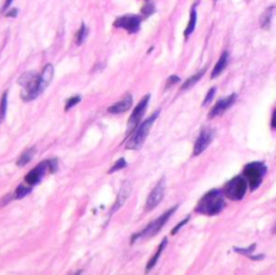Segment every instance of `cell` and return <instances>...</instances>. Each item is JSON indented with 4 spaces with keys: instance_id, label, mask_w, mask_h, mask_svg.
Instances as JSON below:
<instances>
[{
    "instance_id": "obj_7",
    "label": "cell",
    "mask_w": 276,
    "mask_h": 275,
    "mask_svg": "<svg viewBox=\"0 0 276 275\" xmlns=\"http://www.w3.org/2000/svg\"><path fill=\"white\" fill-rule=\"evenodd\" d=\"M143 19L139 15H133L127 14L123 15V17H119L113 22V26L116 28H121L127 30L128 34H135L137 33L140 28V24H142Z\"/></svg>"
},
{
    "instance_id": "obj_6",
    "label": "cell",
    "mask_w": 276,
    "mask_h": 275,
    "mask_svg": "<svg viewBox=\"0 0 276 275\" xmlns=\"http://www.w3.org/2000/svg\"><path fill=\"white\" fill-rule=\"evenodd\" d=\"M248 189V183L246 178L242 175L235 176L223 187V193L226 198L232 201H241L244 199Z\"/></svg>"
},
{
    "instance_id": "obj_24",
    "label": "cell",
    "mask_w": 276,
    "mask_h": 275,
    "mask_svg": "<svg viewBox=\"0 0 276 275\" xmlns=\"http://www.w3.org/2000/svg\"><path fill=\"white\" fill-rule=\"evenodd\" d=\"M124 168H127V161L124 160L123 158H121V159H119L117 162L112 165V168L109 169L108 173L112 174L114 172H117V170H120V169H122Z\"/></svg>"
},
{
    "instance_id": "obj_11",
    "label": "cell",
    "mask_w": 276,
    "mask_h": 275,
    "mask_svg": "<svg viewBox=\"0 0 276 275\" xmlns=\"http://www.w3.org/2000/svg\"><path fill=\"white\" fill-rule=\"evenodd\" d=\"M48 170L51 173L50 160L43 161V162H41L35 169L30 170V172H28V174L25 176V183L30 186L37 185L38 183H40V180L42 179V177Z\"/></svg>"
},
{
    "instance_id": "obj_12",
    "label": "cell",
    "mask_w": 276,
    "mask_h": 275,
    "mask_svg": "<svg viewBox=\"0 0 276 275\" xmlns=\"http://www.w3.org/2000/svg\"><path fill=\"white\" fill-rule=\"evenodd\" d=\"M236 98L237 95L235 93H233V94L227 96L226 98H222V100L218 101L216 103V105L211 109L210 113H208V118L213 119L216 117L221 116L222 113H225L228 109H230L234 105V103L236 102Z\"/></svg>"
},
{
    "instance_id": "obj_15",
    "label": "cell",
    "mask_w": 276,
    "mask_h": 275,
    "mask_svg": "<svg viewBox=\"0 0 276 275\" xmlns=\"http://www.w3.org/2000/svg\"><path fill=\"white\" fill-rule=\"evenodd\" d=\"M228 63H229V53L227 51H225L221 54L220 59L218 60L216 66L213 67V70L212 71V79H215V78H217L218 76H220L223 70L227 68Z\"/></svg>"
},
{
    "instance_id": "obj_2",
    "label": "cell",
    "mask_w": 276,
    "mask_h": 275,
    "mask_svg": "<svg viewBox=\"0 0 276 275\" xmlns=\"http://www.w3.org/2000/svg\"><path fill=\"white\" fill-rule=\"evenodd\" d=\"M19 85L23 87L21 97L24 102H30L42 94L43 90L40 84V75L33 71L25 72L19 78Z\"/></svg>"
},
{
    "instance_id": "obj_20",
    "label": "cell",
    "mask_w": 276,
    "mask_h": 275,
    "mask_svg": "<svg viewBox=\"0 0 276 275\" xmlns=\"http://www.w3.org/2000/svg\"><path fill=\"white\" fill-rule=\"evenodd\" d=\"M32 187L33 186H26V185H20L17 190L14 191V199H23L25 198L26 195H27L28 193H30L32 192Z\"/></svg>"
},
{
    "instance_id": "obj_8",
    "label": "cell",
    "mask_w": 276,
    "mask_h": 275,
    "mask_svg": "<svg viewBox=\"0 0 276 275\" xmlns=\"http://www.w3.org/2000/svg\"><path fill=\"white\" fill-rule=\"evenodd\" d=\"M149 101H150V95L147 94L146 96H144L142 100H140V102L138 103V105L135 107L133 113L128 119L127 134H131L134 131V129H136L140 120L143 119V116L145 115L146 109H147V107H148Z\"/></svg>"
},
{
    "instance_id": "obj_9",
    "label": "cell",
    "mask_w": 276,
    "mask_h": 275,
    "mask_svg": "<svg viewBox=\"0 0 276 275\" xmlns=\"http://www.w3.org/2000/svg\"><path fill=\"white\" fill-rule=\"evenodd\" d=\"M216 132L213 128L211 127H204L202 128V131L197 137L194 148H193V155H200L203 153L205 150L208 148V146L212 144L213 141V137H215Z\"/></svg>"
},
{
    "instance_id": "obj_32",
    "label": "cell",
    "mask_w": 276,
    "mask_h": 275,
    "mask_svg": "<svg viewBox=\"0 0 276 275\" xmlns=\"http://www.w3.org/2000/svg\"><path fill=\"white\" fill-rule=\"evenodd\" d=\"M18 15V9H12V10H10L9 12H7L6 13V17H8V18H15Z\"/></svg>"
},
{
    "instance_id": "obj_23",
    "label": "cell",
    "mask_w": 276,
    "mask_h": 275,
    "mask_svg": "<svg viewBox=\"0 0 276 275\" xmlns=\"http://www.w3.org/2000/svg\"><path fill=\"white\" fill-rule=\"evenodd\" d=\"M87 33H88L87 27L85 25V23H82L81 27L79 28V30H78V33L76 35V43L78 45H81L83 42H85Z\"/></svg>"
},
{
    "instance_id": "obj_18",
    "label": "cell",
    "mask_w": 276,
    "mask_h": 275,
    "mask_svg": "<svg viewBox=\"0 0 276 275\" xmlns=\"http://www.w3.org/2000/svg\"><path fill=\"white\" fill-rule=\"evenodd\" d=\"M205 70L206 68L204 69H202L200 72H197V74H195L194 76H192L190 77L189 79H187V81L185 82L184 85H182L181 86V91H185V90H188V89H191L192 86L195 85H196V82H199L201 80V78L204 76L205 74Z\"/></svg>"
},
{
    "instance_id": "obj_30",
    "label": "cell",
    "mask_w": 276,
    "mask_h": 275,
    "mask_svg": "<svg viewBox=\"0 0 276 275\" xmlns=\"http://www.w3.org/2000/svg\"><path fill=\"white\" fill-rule=\"evenodd\" d=\"M180 81V79H179V77H177V76H170V78H169V80H168V85L166 86H170L171 85H175V84H177V82H179Z\"/></svg>"
},
{
    "instance_id": "obj_27",
    "label": "cell",
    "mask_w": 276,
    "mask_h": 275,
    "mask_svg": "<svg viewBox=\"0 0 276 275\" xmlns=\"http://www.w3.org/2000/svg\"><path fill=\"white\" fill-rule=\"evenodd\" d=\"M216 91H217L216 87L212 86V89L207 92V94H206V96L204 98V101H203V106H206L207 104H210L212 101L213 96H215V94H216Z\"/></svg>"
},
{
    "instance_id": "obj_28",
    "label": "cell",
    "mask_w": 276,
    "mask_h": 275,
    "mask_svg": "<svg viewBox=\"0 0 276 275\" xmlns=\"http://www.w3.org/2000/svg\"><path fill=\"white\" fill-rule=\"evenodd\" d=\"M189 220H190V217L188 216V217H187V218H186V219H184V220H182V221H180V222H179V224H178V225H177V226H176V227L174 228V229H173V230H171V235H175V234H176V233H177V232H178V231H179V230L181 229V228H182V227H184V226H185V225L187 224V222H188Z\"/></svg>"
},
{
    "instance_id": "obj_35",
    "label": "cell",
    "mask_w": 276,
    "mask_h": 275,
    "mask_svg": "<svg viewBox=\"0 0 276 275\" xmlns=\"http://www.w3.org/2000/svg\"><path fill=\"white\" fill-rule=\"evenodd\" d=\"M213 1H216V0H213Z\"/></svg>"
},
{
    "instance_id": "obj_16",
    "label": "cell",
    "mask_w": 276,
    "mask_h": 275,
    "mask_svg": "<svg viewBox=\"0 0 276 275\" xmlns=\"http://www.w3.org/2000/svg\"><path fill=\"white\" fill-rule=\"evenodd\" d=\"M166 244H168V238L164 237L163 241L161 242V244H160V246H159V248H158L157 253L154 254V256L150 259L148 264H147V272L150 271V270L152 269V268L155 266V264H157V262H158V260H159V258H160V256H161V254H162V252L164 251V248L166 247Z\"/></svg>"
},
{
    "instance_id": "obj_29",
    "label": "cell",
    "mask_w": 276,
    "mask_h": 275,
    "mask_svg": "<svg viewBox=\"0 0 276 275\" xmlns=\"http://www.w3.org/2000/svg\"><path fill=\"white\" fill-rule=\"evenodd\" d=\"M142 12L145 14V15H150V14H152L153 12H154V8L151 6L150 3H148V4H146V6L142 9Z\"/></svg>"
},
{
    "instance_id": "obj_10",
    "label": "cell",
    "mask_w": 276,
    "mask_h": 275,
    "mask_svg": "<svg viewBox=\"0 0 276 275\" xmlns=\"http://www.w3.org/2000/svg\"><path fill=\"white\" fill-rule=\"evenodd\" d=\"M164 193H165V183H164V178H162L149 194L145 206L146 212L152 211L153 209H155V207L161 203V201L163 200Z\"/></svg>"
},
{
    "instance_id": "obj_14",
    "label": "cell",
    "mask_w": 276,
    "mask_h": 275,
    "mask_svg": "<svg viewBox=\"0 0 276 275\" xmlns=\"http://www.w3.org/2000/svg\"><path fill=\"white\" fill-rule=\"evenodd\" d=\"M132 105H133V97H132V95L127 94V96H124L123 100H121L116 104H113L112 106L109 107L108 112L113 113V115H118V113H122V112L127 111L128 109L132 107Z\"/></svg>"
},
{
    "instance_id": "obj_33",
    "label": "cell",
    "mask_w": 276,
    "mask_h": 275,
    "mask_svg": "<svg viewBox=\"0 0 276 275\" xmlns=\"http://www.w3.org/2000/svg\"><path fill=\"white\" fill-rule=\"evenodd\" d=\"M271 127H272V128L276 129V110L273 112L272 119H271Z\"/></svg>"
},
{
    "instance_id": "obj_25",
    "label": "cell",
    "mask_w": 276,
    "mask_h": 275,
    "mask_svg": "<svg viewBox=\"0 0 276 275\" xmlns=\"http://www.w3.org/2000/svg\"><path fill=\"white\" fill-rule=\"evenodd\" d=\"M255 248H256V244H253L252 246H248L246 248H238V247H234L233 251L236 252L237 254H242V255H246V256H251L253 252H255Z\"/></svg>"
},
{
    "instance_id": "obj_21",
    "label": "cell",
    "mask_w": 276,
    "mask_h": 275,
    "mask_svg": "<svg viewBox=\"0 0 276 275\" xmlns=\"http://www.w3.org/2000/svg\"><path fill=\"white\" fill-rule=\"evenodd\" d=\"M274 10H275V7H269L268 9H265V11L261 17V26L263 28H267L270 26L271 19H272L273 14H274Z\"/></svg>"
},
{
    "instance_id": "obj_22",
    "label": "cell",
    "mask_w": 276,
    "mask_h": 275,
    "mask_svg": "<svg viewBox=\"0 0 276 275\" xmlns=\"http://www.w3.org/2000/svg\"><path fill=\"white\" fill-rule=\"evenodd\" d=\"M7 107H8V92H4L0 101V123H1L4 118H6L7 113Z\"/></svg>"
},
{
    "instance_id": "obj_19",
    "label": "cell",
    "mask_w": 276,
    "mask_h": 275,
    "mask_svg": "<svg viewBox=\"0 0 276 275\" xmlns=\"http://www.w3.org/2000/svg\"><path fill=\"white\" fill-rule=\"evenodd\" d=\"M196 11H195V9L193 8L192 9V11H191V14H190V20H189V23H188V26H187V28L185 30V37L186 38H188L189 36L193 33V30L195 28V25H196Z\"/></svg>"
},
{
    "instance_id": "obj_4",
    "label": "cell",
    "mask_w": 276,
    "mask_h": 275,
    "mask_svg": "<svg viewBox=\"0 0 276 275\" xmlns=\"http://www.w3.org/2000/svg\"><path fill=\"white\" fill-rule=\"evenodd\" d=\"M267 172H268L267 165H265L263 162H258V161L248 163L246 167L244 168L243 170L244 177L246 178L251 191H255L260 185H261L262 179L264 177V175L267 174Z\"/></svg>"
},
{
    "instance_id": "obj_31",
    "label": "cell",
    "mask_w": 276,
    "mask_h": 275,
    "mask_svg": "<svg viewBox=\"0 0 276 275\" xmlns=\"http://www.w3.org/2000/svg\"><path fill=\"white\" fill-rule=\"evenodd\" d=\"M13 1H14V0H6V1H4V3H3L2 8H1V12L7 11V9H8L10 6H11Z\"/></svg>"
},
{
    "instance_id": "obj_1",
    "label": "cell",
    "mask_w": 276,
    "mask_h": 275,
    "mask_svg": "<svg viewBox=\"0 0 276 275\" xmlns=\"http://www.w3.org/2000/svg\"><path fill=\"white\" fill-rule=\"evenodd\" d=\"M226 195L220 189H212L202 196L195 206V212L204 216H216L226 207Z\"/></svg>"
},
{
    "instance_id": "obj_34",
    "label": "cell",
    "mask_w": 276,
    "mask_h": 275,
    "mask_svg": "<svg viewBox=\"0 0 276 275\" xmlns=\"http://www.w3.org/2000/svg\"><path fill=\"white\" fill-rule=\"evenodd\" d=\"M275 231H276V227H275Z\"/></svg>"
},
{
    "instance_id": "obj_5",
    "label": "cell",
    "mask_w": 276,
    "mask_h": 275,
    "mask_svg": "<svg viewBox=\"0 0 276 275\" xmlns=\"http://www.w3.org/2000/svg\"><path fill=\"white\" fill-rule=\"evenodd\" d=\"M177 209H178V205L171 207V209H170L168 212H165L163 215H161L159 218H157V219L153 220L152 222H150L145 230H143L142 232L138 233V234L134 235L132 237V243L136 242L137 240H145V238L152 237L155 234H158V233L162 230V228L164 227L166 222L169 221L170 216L177 211Z\"/></svg>"
},
{
    "instance_id": "obj_26",
    "label": "cell",
    "mask_w": 276,
    "mask_h": 275,
    "mask_svg": "<svg viewBox=\"0 0 276 275\" xmlns=\"http://www.w3.org/2000/svg\"><path fill=\"white\" fill-rule=\"evenodd\" d=\"M81 101V97L79 95H76V96H71L70 98H68V101L66 102V106H65V110L68 111L70 108L75 107L78 103H80Z\"/></svg>"
},
{
    "instance_id": "obj_17",
    "label": "cell",
    "mask_w": 276,
    "mask_h": 275,
    "mask_svg": "<svg viewBox=\"0 0 276 275\" xmlns=\"http://www.w3.org/2000/svg\"><path fill=\"white\" fill-rule=\"evenodd\" d=\"M36 153V149L35 148H29L27 150H25V151L21 154V157L18 160V167H25L26 164H28L30 161L33 160L34 155Z\"/></svg>"
},
{
    "instance_id": "obj_13",
    "label": "cell",
    "mask_w": 276,
    "mask_h": 275,
    "mask_svg": "<svg viewBox=\"0 0 276 275\" xmlns=\"http://www.w3.org/2000/svg\"><path fill=\"white\" fill-rule=\"evenodd\" d=\"M131 192H132L131 183H129V181H126V183H123V185L121 186V188H120V191L118 193L116 203H114V205L112 206L111 212H114L116 211H118L120 207L124 205V203H126L127 199L129 198V195H131Z\"/></svg>"
},
{
    "instance_id": "obj_3",
    "label": "cell",
    "mask_w": 276,
    "mask_h": 275,
    "mask_svg": "<svg viewBox=\"0 0 276 275\" xmlns=\"http://www.w3.org/2000/svg\"><path fill=\"white\" fill-rule=\"evenodd\" d=\"M160 110L154 111L152 115H151L147 120L144 121L140 126L138 127V128L135 129L134 134L132 135V137L128 139V142L126 145L127 149H133V150H138L142 148V146L144 145L146 138L149 135V132L151 127H152L153 123L157 120V118L159 117Z\"/></svg>"
}]
</instances>
